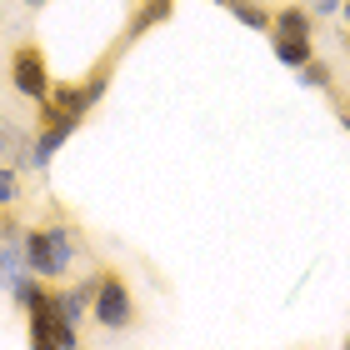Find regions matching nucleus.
I'll list each match as a JSON object with an SVG mask.
<instances>
[{
	"instance_id": "5",
	"label": "nucleus",
	"mask_w": 350,
	"mask_h": 350,
	"mask_svg": "<svg viewBox=\"0 0 350 350\" xmlns=\"http://www.w3.org/2000/svg\"><path fill=\"white\" fill-rule=\"evenodd\" d=\"M81 120H85V116H60V110H45V105H40V135L30 140V155H25V161L36 165V170H45V165L55 161V150L66 146L75 131H81Z\"/></svg>"
},
{
	"instance_id": "19",
	"label": "nucleus",
	"mask_w": 350,
	"mask_h": 350,
	"mask_svg": "<svg viewBox=\"0 0 350 350\" xmlns=\"http://www.w3.org/2000/svg\"><path fill=\"white\" fill-rule=\"evenodd\" d=\"M345 345H350V336H345Z\"/></svg>"
},
{
	"instance_id": "3",
	"label": "nucleus",
	"mask_w": 350,
	"mask_h": 350,
	"mask_svg": "<svg viewBox=\"0 0 350 350\" xmlns=\"http://www.w3.org/2000/svg\"><path fill=\"white\" fill-rule=\"evenodd\" d=\"M90 315H95L100 330H131L135 325V295H131V285H125L120 270H95Z\"/></svg>"
},
{
	"instance_id": "15",
	"label": "nucleus",
	"mask_w": 350,
	"mask_h": 350,
	"mask_svg": "<svg viewBox=\"0 0 350 350\" xmlns=\"http://www.w3.org/2000/svg\"><path fill=\"white\" fill-rule=\"evenodd\" d=\"M0 291H5V241H0Z\"/></svg>"
},
{
	"instance_id": "12",
	"label": "nucleus",
	"mask_w": 350,
	"mask_h": 350,
	"mask_svg": "<svg viewBox=\"0 0 350 350\" xmlns=\"http://www.w3.org/2000/svg\"><path fill=\"white\" fill-rule=\"evenodd\" d=\"M295 75H300V85H310V90H330V66H321L315 55H310Z\"/></svg>"
},
{
	"instance_id": "18",
	"label": "nucleus",
	"mask_w": 350,
	"mask_h": 350,
	"mask_svg": "<svg viewBox=\"0 0 350 350\" xmlns=\"http://www.w3.org/2000/svg\"><path fill=\"white\" fill-rule=\"evenodd\" d=\"M0 211H5V205H0ZM0 226H5V215H0Z\"/></svg>"
},
{
	"instance_id": "17",
	"label": "nucleus",
	"mask_w": 350,
	"mask_h": 350,
	"mask_svg": "<svg viewBox=\"0 0 350 350\" xmlns=\"http://www.w3.org/2000/svg\"><path fill=\"white\" fill-rule=\"evenodd\" d=\"M21 5H45V0H21Z\"/></svg>"
},
{
	"instance_id": "9",
	"label": "nucleus",
	"mask_w": 350,
	"mask_h": 350,
	"mask_svg": "<svg viewBox=\"0 0 350 350\" xmlns=\"http://www.w3.org/2000/svg\"><path fill=\"white\" fill-rule=\"evenodd\" d=\"M215 5H226L241 25H250V30H270V10L265 5H256V0H215Z\"/></svg>"
},
{
	"instance_id": "16",
	"label": "nucleus",
	"mask_w": 350,
	"mask_h": 350,
	"mask_svg": "<svg viewBox=\"0 0 350 350\" xmlns=\"http://www.w3.org/2000/svg\"><path fill=\"white\" fill-rule=\"evenodd\" d=\"M340 15H345V25H350V0H340Z\"/></svg>"
},
{
	"instance_id": "20",
	"label": "nucleus",
	"mask_w": 350,
	"mask_h": 350,
	"mask_svg": "<svg viewBox=\"0 0 350 350\" xmlns=\"http://www.w3.org/2000/svg\"><path fill=\"white\" fill-rule=\"evenodd\" d=\"M170 5H175V0H170Z\"/></svg>"
},
{
	"instance_id": "11",
	"label": "nucleus",
	"mask_w": 350,
	"mask_h": 350,
	"mask_svg": "<svg viewBox=\"0 0 350 350\" xmlns=\"http://www.w3.org/2000/svg\"><path fill=\"white\" fill-rule=\"evenodd\" d=\"M161 21H170V0H150V5H140L135 10V21H131V40L135 36H146L150 25H161Z\"/></svg>"
},
{
	"instance_id": "14",
	"label": "nucleus",
	"mask_w": 350,
	"mask_h": 350,
	"mask_svg": "<svg viewBox=\"0 0 350 350\" xmlns=\"http://www.w3.org/2000/svg\"><path fill=\"white\" fill-rule=\"evenodd\" d=\"M310 15H340V0H310Z\"/></svg>"
},
{
	"instance_id": "2",
	"label": "nucleus",
	"mask_w": 350,
	"mask_h": 350,
	"mask_svg": "<svg viewBox=\"0 0 350 350\" xmlns=\"http://www.w3.org/2000/svg\"><path fill=\"white\" fill-rule=\"evenodd\" d=\"M21 245H25V265L40 280H66V270L75 265V241L66 226H36L21 235Z\"/></svg>"
},
{
	"instance_id": "7",
	"label": "nucleus",
	"mask_w": 350,
	"mask_h": 350,
	"mask_svg": "<svg viewBox=\"0 0 350 350\" xmlns=\"http://www.w3.org/2000/svg\"><path fill=\"white\" fill-rule=\"evenodd\" d=\"M270 36H310V10H306V5H280V10H270Z\"/></svg>"
},
{
	"instance_id": "8",
	"label": "nucleus",
	"mask_w": 350,
	"mask_h": 350,
	"mask_svg": "<svg viewBox=\"0 0 350 350\" xmlns=\"http://www.w3.org/2000/svg\"><path fill=\"white\" fill-rule=\"evenodd\" d=\"M25 155H30V146H25V131H21V125H10V120H0V161L25 165Z\"/></svg>"
},
{
	"instance_id": "4",
	"label": "nucleus",
	"mask_w": 350,
	"mask_h": 350,
	"mask_svg": "<svg viewBox=\"0 0 350 350\" xmlns=\"http://www.w3.org/2000/svg\"><path fill=\"white\" fill-rule=\"evenodd\" d=\"M10 85H15V95H25V100H45L51 95V66H45V51L40 45H15L10 51Z\"/></svg>"
},
{
	"instance_id": "6",
	"label": "nucleus",
	"mask_w": 350,
	"mask_h": 350,
	"mask_svg": "<svg viewBox=\"0 0 350 350\" xmlns=\"http://www.w3.org/2000/svg\"><path fill=\"white\" fill-rule=\"evenodd\" d=\"M270 51H275V60L285 70H300L315 55V40L310 36H270Z\"/></svg>"
},
{
	"instance_id": "1",
	"label": "nucleus",
	"mask_w": 350,
	"mask_h": 350,
	"mask_svg": "<svg viewBox=\"0 0 350 350\" xmlns=\"http://www.w3.org/2000/svg\"><path fill=\"white\" fill-rule=\"evenodd\" d=\"M25 336H30L36 350H70L75 340H81L75 321L66 315V291H55L51 280H45L40 295L25 306Z\"/></svg>"
},
{
	"instance_id": "13",
	"label": "nucleus",
	"mask_w": 350,
	"mask_h": 350,
	"mask_svg": "<svg viewBox=\"0 0 350 350\" xmlns=\"http://www.w3.org/2000/svg\"><path fill=\"white\" fill-rule=\"evenodd\" d=\"M15 200H21V170L0 165V205H15Z\"/></svg>"
},
{
	"instance_id": "10",
	"label": "nucleus",
	"mask_w": 350,
	"mask_h": 350,
	"mask_svg": "<svg viewBox=\"0 0 350 350\" xmlns=\"http://www.w3.org/2000/svg\"><path fill=\"white\" fill-rule=\"evenodd\" d=\"M90 295H95V275H85V280H75L70 291H66V315L75 325L85 321V310H90Z\"/></svg>"
}]
</instances>
